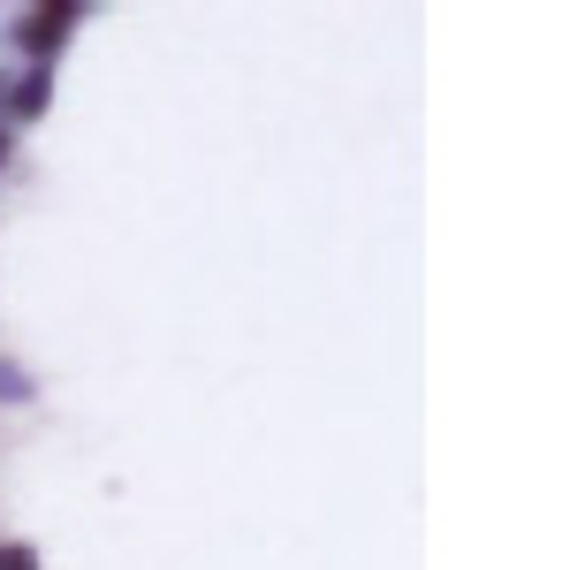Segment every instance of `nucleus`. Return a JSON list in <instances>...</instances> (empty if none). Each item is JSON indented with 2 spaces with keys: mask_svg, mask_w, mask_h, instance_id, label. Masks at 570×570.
Listing matches in <instances>:
<instances>
[{
  "mask_svg": "<svg viewBox=\"0 0 570 570\" xmlns=\"http://www.w3.org/2000/svg\"><path fill=\"white\" fill-rule=\"evenodd\" d=\"M69 31H77V0H53V8H31V16H16V23H8V46L53 69V53H61V39H69Z\"/></svg>",
  "mask_w": 570,
  "mask_h": 570,
  "instance_id": "1",
  "label": "nucleus"
},
{
  "mask_svg": "<svg viewBox=\"0 0 570 570\" xmlns=\"http://www.w3.org/2000/svg\"><path fill=\"white\" fill-rule=\"evenodd\" d=\"M46 91H53V69H46V61H31V69L16 77V91H0V107H8L16 122H31V115L46 107Z\"/></svg>",
  "mask_w": 570,
  "mask_h": 570,
  "instance_id": "2",
  "label": "nucleus"
},
{
  "mask_svg": "<svg viewBox=\"0 0 570 570\" xmlns=\"http://www.w3.org/2000/svg\"><path fill=\"white\" fill-rule=\"evenodd\" d=\"M31 381H23V365H0V403H23Z\"/></svg>",
  "mask_w": 570,
  "mask_h": 570,
  "instance_id": "3",
  "label": "nucleus"
},
{
  "mask_svg": "<svg viewBox=\"0 0 570 570\" xmlns=\"http://www.w3.org/2000/svg\"><path fill=\"white\" fill-rule=\"evenodd\" d=\"M0 570H39V556H31L23 540H8V548H0Z\"/></svg>",
  "mask_w": 570,
  "mask_h": 570,
  "instance_id": "4",
  "label": "nucleus"
},
{
  "mask_svg": "<svg viewBox=\"0 0 570 570\" xmlns=\"http://www.w3.org/2000/svg\"><path fill=\"white\" fill-rule=\"evenodd\" d=\"M8 145H16V137H8V122H0V160H8Z\"/></svg>",
  "mask_w": 570,
  "mask_h": 570,
  "instance_id": "5",
  "label": "nucleus"
}]
</instances>
